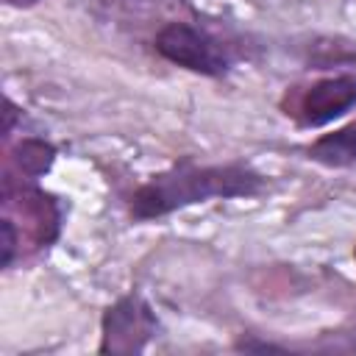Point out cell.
Returning a JSON list of instances; mask_svg holds the SVG:
<instances>
[{"instance_id":"1","label":"cell","mask_w":356,"mask_h":356,"mask_svg":"<svg viewBox=\"0 0 356 356\" xmlns=\"http://www.w3.org/2000/svg\"><path fill=\"white\" fill-rule=\"evenodd\" d=\"M261 186H264V178L245 164L197 167L195 161L184 159L181 164H175L161 175H153L147 184H142L134 192L131 217L153 220L211 197H248V195H256Z\"/></svg>"},{"instance_id":"8","label":"cell","mask_w":356,"mask_h":356,"mask_svg":"<svg viewBox=\"0 0 356 356\" xmlns=\"http://www.w3.org/2000/svg\"><path fill=\"white\" fill-rule=\"evenodd\" d=\"M353 348H356V337H353Z\"/></svg>"},{"instance_id":"2","label":"cell","mask_w":356,"mask_h":356,"mask_svg":"<svg viewBox=\"0 0 356 356\" xmlns=\"http://www.w3.org/2000/svg\"><path fill=\"white\" fill-rule=\"evenodd\" d=\"M156 50L170 64H178L197 75L217 78L228 70V56L222 44L189 22H167L156 33Z\"/></svg>"},{"instance_id":"3","label":"cell","mask_w":356,"mask_h":356,"mask_svg":"<svg viewBox=\"0 0 356 356\" xmlns=\"http://www.w3.org/2000/svg\"><path fill=\"white\" fill-rule=\"evenodd\" d=\"M156 317L139 298H122L103 317V345L100 350H142L145 339L153 334Z\"/></svg>"},{"instance_id":"4","label":"cell","mask_w":356,"mask_h":356,"mask_svg":"<svg viewBox=\"0 0 356 356\" xmlns=\"http://www.w3.org/2000/svg\"><path fill=\"white\" fill-rule=\"evenodd\" d=\"M353 106H356V78L334 75V78H323L306 89V95L300 97L298 114H300L303 125L314 128V125H325V122L342 117Z\"/></svg>"},{"instance_id":"5","label":"cell","mask_w":356,"mask_h":356,"mask_svg":"<svg viewBox=\"0 0 356 356\" xmlns=\"http://www.w3.org/2000/svg\"><path fill=\"white\" fill-rule=\"evenodd\" d=\"M314 161H323L328 167H348L356 161V128H345L337 134H328L317 139L309 147Z\"/></svg>"},{"instance_id":"9","label":"cell","mask_w":356,"mask_h":356,"mask_svg":"<svg viewBox=\"0 0 356 356\" xmlns=\"http://www.w3.org/2000/svg\"><path fill=\"white\" fill-rule=\"evenodd\" d=\"M353 256H356V253H353Z\"/></svg>"},{"instance_id":"6","label":"cell","mask_w":356,"mask_h":356,"mask_svg":"<svg viewBox=\"0 0 356 356\" xmlns=\"http://www.w3.org/2000/svg\"><path fill=\"white\" fill-rule=\"evenodd\" d=\"M0 228H3V267H8L11 256H14V245H17V231H14V222L8 217L0 222Z\"/></svg>"},{"instance_id":"7","label":"cell","mask_w":356,"mask_h":356,"mask_svg":"<svg viewBox=\"0 0 356 356\" xmlns=\"http://www.w3.org/2000/svg\"><path fill=\"white\" fill-rule=\"evenodd\" d=\"M8 6H14V8H28V6H36L39 0H6Z\"/></svg>"}]
</instances>
